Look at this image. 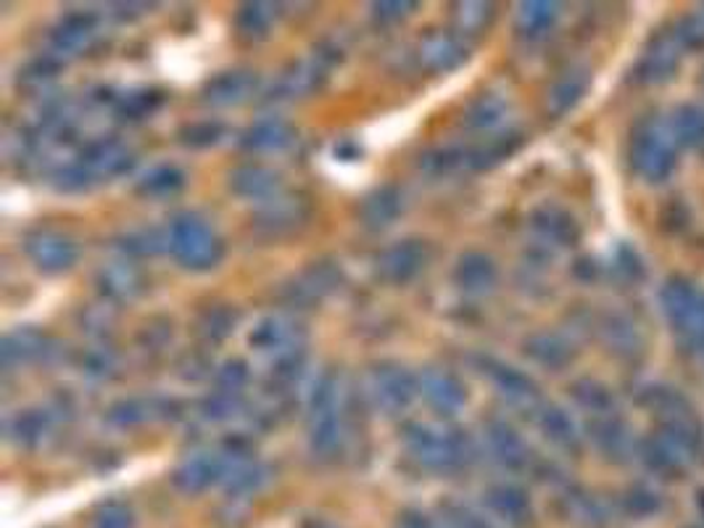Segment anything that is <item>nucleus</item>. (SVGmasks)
<instances>
[{
    "mask_svg": "<svg viewBox=\"0 0 704 528\" xmlns=\"http://www.w3.org/2000/svg\"><path fill=\"white\" fill-rule=\"evenodd\" d=\"M167 246L185 270H211L222 259V241L199 215H180L169 225Z\"/></svg>",
    "mask_w": 704,
    "mask_h": 528,
    "instance_id": "f257e3e1",
    "label": "nucleus"
},
{
    "mask_svg": "<svg viewBox=\"0 0 704 528\" xmlns=\"http://www.w3.org/2000/svg\"><path fill=\"white\" fill-rule=\"evenodd\" d=\"M631 161L644 180L665 182L671 178L675 161H678V140H675L671 124L660 122V119H646L631 143Z\"/></svg>",
    "mask_w": 704,
    "mask_h": 528,
    "instance_id": "f03ea898",
    "label": "nucleus"
},
{
    "mask_svg": "<svg viewBox=\"0 0 704 528\" xmlns=\"http://www.w3.org/2000/svg\"><path fill=\"white\" fill-rule=\"evenodd\" d=\"M406 447L422 468L435 470V474H449L467 462V441L456 431H443L435 426H422V422L410 426Z\"/></svg>",
    "mask_w": 704,
    "mask_h": 528,
    "instance_id": "7ed1b4c3",
    "label": "nucleus"
},
{
    "mask_svg": "<svg viewBox=\"0 0 704 528\" xmlns=\"http://www.w3.org/2000/svg\"><path fill=\"white\" fill-rule=\"evenodd\" d=\"M660 305L688 347L704 351V291L686 278H671L660 291Z\"/></svg>",
    "mask_w": 704,
    "mask_h": 528,
    "instance_id": "20e7f679",
    "label": "nucleus"
},
{
    "mask_svg": "<svg viewBox=\"0 0 704 528\" xmlns=\"http://www.w3.org/2000/svg\"><path fill=\"white\" fill-rule=\"evenodd\" d=\"M343 439V405L341 386L335 378H325L312 397V418H309V444L314 452L333 455Z\"/></svg>",
    "mask_w": 704,
    "mask_h": 528,
    "instance_id": "39448f33",
    "label": "nucleus"
},
{
    "mask_svg": "<svg viewBox=\"0 0 704 528\" xmlns=\"http://www.w3.org/2000/svg\"><path fill=\"white\" fill-rule=\"evenodd\" d=\"M420 391L418 380L399 365H375L364 376V397L372 410L383 415H399L412 405L414 393Z\"/></svg>",
    "mask_w": 704,
    "mask_h": 528,
    "instance_id": "423d86ee",
    "label": "nucleus"
},
{
    "mask_svg": "<svg viewBox=\"0 0 704 528\" xmlns=\"http://www.w3.org/2000/svg\"><path fill=\"white\" fill-rule=\"evenodd\" d=\"M638 457H642L646 468L652 474L660 476H675V474H684L686 465L692 462V457L696 449L692 444H686L678 436L667 434V431H657L654 436H646L644 441H638L636 447Z\"/></svg>",
    "mask_w": 704,
    "mask_h": 528,
    "instance_id": "0eeeda50",
    "label": "nucleus"
},
{
    "mask_svg": "<svg viewBox=\"0 0 704 528\" xmlns=\"http://www.w3.org/2000/svg\"><path fill=\"white\" fill-rule=\"evenodd\" d=\"M27 257L42 272H67L77 262V243L59 230H34L24 241Z\"/></svg>",
    "mask_w": 704,
    "mask_h": 528,
    "instance_id": "6e6552de",
    "label": "nucleus"
},
{
    "mask_svg": "<svg viewBox=\"0 0 704 528\" xmlns=\"http://www.w3.org/2000/svg\"><path fill=\"white\" fill-rule=\"evenodd\" d=\"M418 386L428 405H431L439 415H456L464 407V401H467L464 383L454 376L452 370H443V368L425 370L420 376Z\"/></svg>",
    "mask_w": 704,
    "mask_h": 528,
    "instance_id": "1a4fd4ad",
    "label": "nucleus"
},
{
    "mask_svg": "<svg viewBox=\"0 0 704 528\" xmlns=\"http://www.w3.org/2000/svg\"><path fill=\"white\" fill-rule=\"evenodd\" d=\"M132 151L127 148L122 140L114 138H101L93 140L82 148L80 153V165L88 169L93 178H114V175H122L132 167Z\"/></svg>",
    "mask_w": 704,
    "mask_h": 528,
    "instance_id": "9d476101",
    "label": "nucleus"
},
{
    "mask_svg": "<svg viewBox=\"0 0 704 528\" xmlns=\"http://www.w3.org/2000/svg\"><path fill=\"white\" fill-rule=\"evenodd\" d=\"M428 262L425 246L418 241H401L393 243L378 257V272L383 275L389 283H410Z\"/></svg>",
    "mask_w": 704,
    "mask_h": 528,
    "instance_id": "9b49d317",
    "label": "nucleus"
},
{
    "mask_svg": "<svg viewBox=\"0 0 704 528\" xmlns=\"http://www.w3.org/2000/svg\"><path fill=\"white\" fill-rule=\"evenodd\" d=\"M257 74L245 72V69H232V72H222L217 74L214 80L207 82V88H203V101L209 106H217V109H228V106L249 101V98L257 93Z\"/></svg>",
    "mask_w": 704,
    "mask_h": 528,
    "instance_id": "f8f14e48",
    "label": "nucleus"
},
{
    "mask_svg": "<svg viewBox=\"0 0 704 528\" xmlns=\"http://www.w3.org/2000/svg\"><path fill=\"white\" fill-rule=\"evenodd\" d=\"M485 505L499 520L506 526L523 528L533 520V505L520 486L515 484H496L485 491Z\"/></svg>",
    "mask_w": 704,
    "mask_h": 528,
    "instance_id": "ddd939ff",
    "label": "nucleus"
},
{
    "mask_svg": "<svg viewBox=\"0 0 704 528\" xmlns=\"http://www.w3.org/2000/svg\"><path fill=\"white\" fill-rule=\"evenodd\" d=\"M230 190L241 199L270 203L280 196V175L262 165L238 167L230 172Z\"/></svg>",
    "mask_w": 704,
    "mask_h": 528,
    "instance_id": "4468645a",
    "label": "nucleus"
},
{
    "mask_svg": "<svg viewBox=\"0 0 704 528\" xmlns=\"http://www.w3.org/2000/svg\"><path fill=\"white\" fill-rule=\"evenodd\" d=\"M483 434H485V447H489L491 457H494L502 468L506 470L525 468L527 457L531 455H527L525 441L520 439V434L510 426V422H502V420L489 422Z\"/></svg>",
    "mask_w": 704,
    "mask_h": 528,
    "instance_id": "2eb2a0df",
    "label": "nucleus"
},
{
    "mask_svg": "<svg viewBox=\"0 0 704 528\" xmlns=\"http://www.w3.org/2000/svg\"><path fill=\"white\" fill-rule=\"evenodd\" d=\"M454 280L462 291L473 293V296H483L489 291H494L496 280H499V270L496 262L489 257V253L481 251H467L462 253L460 262L454 267Z\"/></svg>",
    "mask_w": 704,
    "mask_h": 528,
    "instance_id": "dca6fc26",
    "label": "nucleus"
},
{
    "mask_svg": "<svg viewBox=\"0 0 704 528\" xmlns=\"http://www.w3.org/2000/svg\"><path fill=\"white\" fill-rule=\"evenodd\" d=\"M489 378L506 405L527 410V407H533L539 401V386L533 383V378H527L523 370L510 368V365H494V368L489 370Z\"/></svg>",
    "mask_w": 704,
    "mask_h": 528,
    "instance_id": "f3484780",
    "label": "nucleus"
},
{
    "mask_svg": "<svg viewBox=\"0 0 704 528\" xmlns=\"http://www.w3.org/2000/svg\"><path fill=\"white\" fill-rule=\"evenodd\" d=\"M467 59V48L452 32H433L420 42V61L433 72H452Z\"/></svg>",
    "mask_w": 704,
    "mask_h": 528,
    "instance_id": "a211bd4d",
    "label": "nucleus"
},
{
    "mask_svg": "<svg viewBox=\"0 0 704 528\" xmlns=\"http://www.w3.org/2000/svg\"><path fill=\"white\" fill-rule=\"evenodd\" d=\"M681 51L684 48L678 46V40L673 38H663L657 40L654 46L646 48V53L642 56V61H638V80L642 82H665L671 80L675 69H678V61H681Z\"/></svg>",
    "mask_w": 704,
    "mask_h": 528,
    "instance_id": "6ab92c4d",
    "label": "nucleus"
},
{
    "mask_svg": "<svg viewBox=\"0 0 704 528\" xmlns=\"http://www.w3.org/2000/svg\"><path fill=\"white\" fill-rule=\"evenodd\" d=\"M220 476H222L220 457L199 452L180 462V468L174 470V486H178L180 491H185V495H199V491L209 489V486L214 484Z\"/></svg>",
    "mask_w": 704,
    "mask_h": 528,
    "instance_id": "aec40b11",
    "label": "nucleus"
},
{
    "mask_svg": "<svg viewBox=\"0 0 704 528\" xmlns=\"http://www.w3.org/2000/svg\"><path fill=\"white\" fill-rule=\"evenodd\" d=\"M98 286L109 299L130 301L143 291V272L127 259H119V262L103 265V270L98 272Z\"/></svg>",
    "mask_w": 704,
    "mask_h": 528,
    "instance_id": "412c9836",
    "label": "nucleus"
},
{
    "mask_svg": "<svg viewBox=\"0 0 704 528\" xmlns=\"http://www.w3.org/2000/svg\"><path fill=\"white\" fill-rule=\"evenodd\" d=\"M531 222H533V230H536L546 243L573 246L575 241H579V225H575V220L567 215L565 209L552 207V203H546V207H539L536 211H533Z\"/></svg>",
    "mask_w": 704,
    "mask_h": 528,
    "instance_id": "4be33fe9",
    "label": "nucleus"
},
{
    "mask_svg": "<svg viewBox=\"0 0 704 528\" xmlns=\"http://www.w3.org/2000/svg\"><path fill=\"white\" fill-rule=\"evenodd\" d=\"M525 355L546 370H562L573 362V343L560 333H536L525 341Z\"/></svg>",
    "mask_w": 704,
    "mask_h": 528,
    "instance_id": "5701e85b",
    "label": "nucleus"
},
{
    "mask_svg": "<svg viewBox=\"0 0 704 528\" xmlns=\"http://www.w3.org/2000/svg\"><path fill=\"white\" fill-rule=\"evenodd\" d=\"M98 34V24L93 13H69L53 30V46L59 53H80L93 42Z\"/></svg>",
    "mask_w": 704,
    "mask_h": 528,
    "instance_id": "b1692460",
    "label": "nucleus"
},
{
    "mask_svg": "<svg viewBox=\"0 0 704 528\" xmlns=\"http://www.w3.org/2000/svg\"><path fill=\"white\" fill-rule=\"evenodd\" d=\"M401 209H404V199H401L399 190L393 186H383L372 190L368 199H364L359 215H362V222L370 230H383L399 220Z\"/></svg>",
    "mask_w": 704,
    "mask_h": 528,
    "instance_id": "393cba45",
    "label": "nucleus"
},
{
    "mask_svg": "<svg viewBox=\"0 0 704 528\" xmlns=\"http://www.w3.org/2000/svg\"><path fill=\"white\" fill-rule=\"evenodd\" d=\"M291 140H293L291 124L278 117H266V119H259V122H253L249 130L243 132L241 143L249 148V151L264 153V151H280V148H285Z\"/></svg>",
    "mask_w": 704,
    "mask_h": 528,
    "instance_id": "a878e982",
    "label": "nucleus"
},
{
    "mask_svg": "<svg viewBox=\"0 0 704 528\" xmlns=\"http://www.w3.org/2000/svg\"><path fill=\"white\" fill-rule=\"evenodd\" d=\"M594 441L604 455L612 457V460H625V457L631 455V449L638 447V444H633V439H631L628 426H625L623 420L612 418V415L596 418Z\"/></svg>",
    "mask_w": 704,
    "mask_h": 528,
    "instance_id": "bb28decb",
    "label": "nucleus"
},
{
    "mask_svg": "<svg viewBox=\"0 0 704 528\" xmlns=\"http://www.w3.org/2000/svg\"><path fill=\"white\" fill-rule=\"evenodd\" d=\"M589 82V74L583 72V69H570V72L562 74L560 80L552 84V90H549V111L557 117L573 111L581 98L586 96Z\"/></svg>",
    "mask_w": 704,
    "mask_h": 528,
    "instance_id": "cd10ccee",
    "label": "nucleus"
},
{
    "mask_svg": "<svg viewBox=\"0 0 704 528\" xmlns=\"http://www.w3.org/2000/svg\"><path fill=\"white\" fill-rule=\"evenodd\" d=\"M251 343L262 351H295V326L285 317H266L251 333Z\"/></svg>",
    "mask_w": 704,
    "mask_h": 528,
    "instance_id": "c85d7f7f",
    "label": "nucleus"
},
{
    "mask_svg": "<svg viewBox=\"0 0 704 528\" xmlns=\"http://www.w3.org/2000/svg\"><path fill=\"white\" fill-rule=\"evenodd\" d=\"M42 351H46V336H40L38 330H17V333L6 336L3 362L6 368H11V365H27L32 359L42 357Z\"/></svg>",
    "mask_w": 704,
    "mask_h": 528,
    "instance_id": "c756f323",
    "label": "nucleus"
},
{
    "mask_svg": "<svg viewBox=\"0 0 704 528\" xmlns=\"http://www.w3.org/2000/svg\"><path fill=\"white\" fill-rule=\"evenodd\" d=\"M671 130L678 146L704 148V106L686 103L675 111Z\"/></svg>",
    "mask_w": 704,
    "mask_h": 528,
    "instance_id": "7c9ffc66",
    "label": "nucleus"
},
{
    "mask_svg": "<svg viewBox=\"0 0 704 528\" xmlns=\"http://www.w3.org/2000/svg\"><path fill=\"white\" fill-rule=\"evenodd\" d=\"M185 186V175L180 172L178 167L172 165H159L140 178L138 190L148 199H167V196H174L178 190Z\"/></svg>",
    "mask_w": 704,
    "mask_h": 528,
    "instance_id": "2f4dec72",
    "label": "nucleus"
},
{
    "mask_svg": "<svg viewBox=\"0 0 704 528\" xmlns=\"http://www.w3.org/2000/svg\"><path fill=\"white\" fill-rule=\"evenodd\" d=\"M539 428L541 434H544L552 444H557V447L567 449L579 444V428H575V420L570 418L562 407H546V410L539 415Z\"/></svg>",
    "mask_w": 704,
    "mask_h": 528,
    "instance_id": "473e14b6",
    "label": "nucleus"
},
{
    "mask_svg": "<svg viewBox=\"0 0 704 528\" xmlns=\"http://www.w3.org/2000/svg\"><path fill=\"white\" fill-rule=\"evenodd\" d=\"M560 17L557 3H520L517 6V27L525 34H544L554 27Z\"/></svg>",
    "mask_w": 704,
    "mask_h": 528,
    "instance_id": "72a5a7b5",
    "label": "nucleus"
},
{
    "mask_svg": "<svg viewBox=\"0 0 704 528\" xmlns=\"http://www.w3.org/2000/svg\"><path fill=\"white\" fill-rule=\"evenodd\" d=\"M506 103L499 96H483L470 106L467 111V122L481 132H494L504 124L506 119Z\"/></svg>",
    "mask_w": 704,
    "mask_h": 528,
    "instance_id": "f704fd0d",
    "label": "nucleus"
},
{
    "mask_svg": "<svg viewBox=\"0 0 704 528\" xmlns=\"http://www.w3.org/2000/svg\"><path fill=\"white\" fill-rule=\"evenodd\" d=\"M301 220V211H299V203L295 201H288V199H272L270 203H266V209L259 215V225L272 232H280V230H291L299 225Z\"/></svg>",
    "mask_w": 704,
    "mask_h": 528,
    "instance_id": "c9c22d12",
    "label": "nucleus"
},
{
    "mask_svg": "<svg viewBox=\"0 0 704 528\" xmlns=\"http://www.w3.org/2000/svg\"><path fill=\"white\" fill-rule=\"evenodd\" d=\"M573 399L579 401L583 410L596 415V418H604L612 410V393L596 380H579L573 386Z\"/></svg>",
    "mask_w": 704,
    "mask_h": 528,
    "instance_id": "e433bc0d",
    "label": "nucleus"
},
{
    "mask_svg": "<svg viewBox=\"0 0 704 528\" xmlns=\"http://www.w3.org/2000/svg\"><path fill=\"white\" fill-rule=\"evenodd\" d=\"M13 434H17L19 444H27V447H38V444L51 434V420H48L46 412L40 410H27L24 415H19L17 422H13Z\"/></svg>",
    "mask_w": 704,
    "mask_h": 528,
    "instance_id": "4c0bfd02",
    "label": "nucleus"
},
{
    "mask_svg": "<svg viewBox=\"0 0 704 528\" xmlns=\"http://www.w3.org/2000/svg\"><path fill=\"white\" fill-rule=\"evenodd\" d=\"M274 19L272 6L266 3H249L243 6L241 13H238V30H241L245 38H264L270 32Z\"/></svg>",
    "mask_w": 704,
    "mask_h": 528,
    "instance_id": "58836bf2",
    "label": "nucleus"
},
{
    "mask_svg": "<svg viewBox=\"0 0 704 528\" xmlns=\"http://www.w3.org/2000/svg\"><path fill=\"white\" fill-rule=\"evenodd\" d=\"M232 326H235V312H230L228 307H211L201 315L199 333L209 341H222L232 333Z\"/></svg>",
    "mask_w": 704,
    "mask_h": 528,
    "instance_id": "ea45409f",
    "label": "nucleus"
},
{
    "mask_svg": "<svg viewBox=\"0 0 704 528\" xmlns=\"http://www.w3.org/2000/svg\"><path fill=\"white\" fill-rule=\"evenodd\" d=\"M491 13H494V6L491 3H462L456 6V30L462 34H477L483 32V27L489 24Z\"/></svg>",
    "mask_w": 704,
    "mask_h": 528,
    "instance_id": "a19ab883",
    "label": "nucleus"
},
{
    "mask_svg": "<svg viewBox=\"0 0 704 528\" xmlns=\"http://www.w3.org/2000/svg\"><path fill=\"white\" fill-rule=\"evenodd\" d=\"M316 82H320V69H316L314 63H301V67H295L293 72H288L283 77V82H280V90H283L288 98L306 96V93H312V90L316 88Z\"/></svg>",
    "mask_w": 704,
    "mask_h": 528,
    "instance_id": "79ce46f5",
    "label": "nucleus"
},
{
    "mask_svg": "<svg viewBox=\"0 0 704 528\" xmlns=\"http://www.w3.org/2000/svg\"><path fill=\"white\" fill-rule=\"evenodd\" d=\"M567 516L573 518L575 524L600 526L604 520V510L591 495H581V491H575V495L567 497Z\"/></svg>",
    "mask_w": 704,
    "mask_h": 528,
    "instance_id": "37998d69",
    "label": "nucleus"
},
{
    "mask_svg": "<svg viewBox=\"0 0 704 528\" xmlns=\"http://www.w3.org/2000/svg\"><path fill=\"white\" fill-rule=\"evenodd\" d=\"M604 338L615 351H636V330L625 317H610L604 322Z\"/></svg>",
    "mask_w": 704,
    "mask_h": 528,
    "instance_id": "c03bdc74",
    "label": "nucleus"
},
{
    "mask_svg": "<svg viewBox=\"0 0 704 528\" xmlns=\"http://www.w3.org/2000/svg\"><path fill=\"white\" fill-rule=\"evenodd\" d=\"M93 528H135V512L124 502H105L95 512Z\"/></svg>",
    "mask_w": 704,
    "mask_h": 528,
    "instance_id": "a18cd8bd",
    "label": "nucleus"
},
{
    "mask_svg": "<svg viewBox=\"0 0 704 528\" xmlns=\"http://www.w3.org/2000/svg\"><path fill=\"white\" fill-rule=\"evenodd\" d=\"M266 481V470L259 468V465H241L230 474V491L235 495H251V491H259Z\"/></svg>",
    "mask_w": 704,
    "mask_h": 528,
    "instance_id": "49530a36",
    "label": "nucleus"
},
{
    "mask_svg": "<svg viewBox=\"0 0 704 528\" xmlns=\"http://www.w3.org/2000/svg\"><path fill=\"white\" fill-rule=\"evenodd\" d=\"M148 410H151V407H148L145 401H140V399H124V401H119V405L111 407V410H109V420L117 422V426H122V428H127V426H138V422L148 420Z\"/></svg>",
    "mask_w": 704,
    "mask_h": 528,
    "instance_id": "de8ad7c7",
    "label": "nucleus"
},
{
    "mask_svg": "<svg viewBox=\"0 0 704 528\" xmlns=\"http://www.w3.org/2000/svg\"><path fill=\"white\" fill-rule=\"evenodd\" d=\"M161 98L157 93H151V90H140V93H130L122 98V103H119V111H122L124 117L130 119H140L145 114H151L153 109H157Z\"/></svg>",
    "mask_w": 704,
    "mask_h": 528,
    "instance_id": "09e8293b",
    "label": "nucleus"
},
{
    "mask_svg": "<svg viewBox=\"0 0 704 528\" xmlns=\"http://www.w3.org/2000/svg\"><path fill=\"white\" fill-rule=\"evenodd\" d=\"M443 520H446L449 528H494L489 524V520L477 516V512L470 510V507L464 505H446L443 507Z\"/></svg>",
    "mask_w": 704,
    "mask_h": 528,
    "instance_id": "8fccbe9b",
    "label": "nucleus"
},
{
    "mask_svg": "<svg viewBox=\"0 0 704 528\" xmlns=\"http://www.w3.org/2000/svg\"><path fill=\"white\" fill-rule=\"evenodd\" d=\"M217 380H220V389L224 393H238L249 383V365H245L243 359H232V362H228L220 370V378Z\"/></svg>",
    "mask_w": 704,
    "mask_h": 528,
    "instance_id": "3c124183",
    "label": "nucleus"
},
{
    "mask_svg": "<svg viewBox=\"0 0 704 528\" xmlns=\"http://www.w3.org/2000/svg\"><path fill=\"white\" fill-rule=\"evenodd\" d=\"M675 40L681 48H704V17H688L681 21Z\"/></svg>",
    "mask_w": 704,
    "mask_h": 528,
    "instance_id": "603ef678",
    "label": "nucleus"
},
{
    "mask_svg": "<svg viewBox=\"0 0 704 528\" xmlns=\"http://www.w3.org/2000/svg\"><path fill=\"white\" fill-rule=\"evenodd\" d=\"M222 136V127L214 124V122H203V124H193L185 130V143L188 146H195V148H203V146H211L217 143Z\"/></svg>",
    "mask_w": 704,
    "mask_h": 528,
    "instance_id": "864d4df0",
    "label": "nucleus"
},
{
    "mask_svg": "<svg viewBox=\"0 0 704 528\" xmlns=\"http://www.w3.org/2000/svg\"><path fill=\"white\" fill-rule=\"evenodd\" d=\"M628 505L636 516H652V512H657L660 499L650 489H633L628 495Z\"/></svg>",
    "mask_w": 704,
    "mask_h": 528,
    "instance_id": "5fc2aeb1",
    "label": "nucleus"
},
{
    "mask_svg": "<svg viewBox=\"0 0 704 528\" xmlns=\"http://www.w3.org/2000/svg\"><path fill=\"white\" fill-rule=\"evenodd\" d=\"M84 368H88L90 376H105L109 370H114V357L109 351H90L88 359H84Z\"/></svg>",
    "mask_w": 704,
    "mask_h": 528,
    "instance_id": "6e6d98bb",
    "label": "nucleus"
},
{
    "mask_svg": "<svg viewBox=\"0 0 704 528\" xmlns=\"http://www.w3.org/2000/svg\"><path fill=\"white\" fill-rule=\"evenodd\" d=\"M396 528H439L433 518H428L425 512L420 510H406L401 512V518L396 520Z\"/></svg>",
    "mask_w": 704,
    "mask_h": 528,
    "instance_id": "4d7b16f0",
    "label": "nucleus"
},
{
    "mask_svg": "<svg viewBox=\"0 0 704 528\" xmlns=\"http://www.w3.org/2000/svg\"><path fill=\"white\" fill-rule=\"evenodd\" d=\"M410 9H414V3H378L375 13L380 19L393 21V19L404 17V13H410Z\"/></svg>",
    "mask_w": 704,
    "mask_h": 528,
    "instance_id": "13d9d810",
    "label": "nucleus"
}]
</instances>
